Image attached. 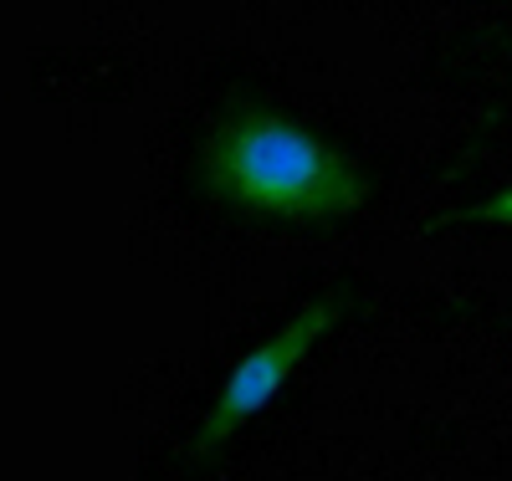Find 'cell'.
Returning <instances> with one entry per match:
<instances>
[{"instance_id": "obj_2", "label": "cell", "mask_w": 512, "mask_h": 481, "mask_svg": "<svg viewBox=\"0 0 512 481\" xmlns=\"http://www.w3.org/2000/svg\"><path fill=\"white\" fill-rule=\"evenodd\" d=\"M338 318H344V302H338V297H318L292 323H282L262 348H251V354L231 369V379L216 395V405H210V415L200 420L195 441H190V456H216L246 420L262 415L272 405V395L287 384V374L318 348V338L328 328H338Z\"/></svg>"}, {"instance_id": "obj_3", "label": "cell", "mask_w": 512, "mask_h": 481, "mask_svg": "<svg viewBox=\"0 0 512 481\" xmlns=\"http://www.w3.org/2000/svg\"><path fill=\"white\" fill-rule=\"evenodd\" d=\"M451 221H472V226H512V185L497 190V195H487V200H477V205H466V210H456Z\"/></svg>"}, {"instance_id": "obj_1", "label": "cell", "mask_w": 512, "mask_h": 481, "mask_svg": "<svg viewBox=\"0 0 512 481\" xmlns=\"http://www.w3.org/2000/svg\"><path fill=\"white\" fill-rule=\"evenodd\" d=\"M200 185L231 210L277 215V221H333L369 200L364 169L344 149L267 108H241L210 128Z\"/></svg>"}]
</instances>
